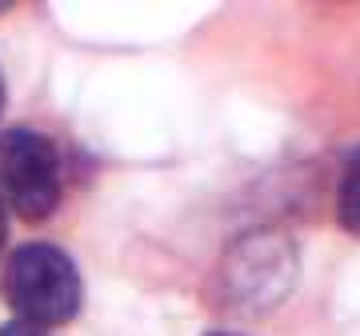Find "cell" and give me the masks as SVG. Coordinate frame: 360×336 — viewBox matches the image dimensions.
<instances>
[{"mask_svg":"<svg viewBox=\"0 0 360 336\" xmlns=\"http://www.w3.org/2000/svg\"><path fill=\"white\" fill-rule=\"evenodd\" d=\"M0 240H4V208H0Z\"/></svg>","mask_w":360,"mask_h":336,"instance_id":"obj_5","label":"cell"},{"mask_svg":"<svg viewBox=\"0 0 360 336\" xmlns=\"http://www.w3.org/2000/svg\"><path fill=\"white\" fill-rule=\"evenodd\" d=\"M336 217L352 236H360V148H352L336 184Z\"/></svg>","mask_w":360,"mask_h":336,"instance_id":"obj_3","label":"cell"},{"mask_svg":"<svg viewBox=\"0 0 360 336\" xmlns=\"http://www.w3.org/2000/svg\"><path fill=\"white\" fill-rule=\"evenodd\" d=\"M208 336H232V332H208Z\"/></svg>","mask_w":360,"mask_h":336,"instance_id":"obj_7","label":"cell"},{"mask_svg":"<svg viewBox=\"0 0 360 336\" xmlns=\"http://www.w3.org/2000/svg\"><path fill=\"white\" fill-rule=\"evenodd\" d=\"M4 297L16 309L20 324L32 328L65 324L80 309L77 264L52 245H25L4 269Z\"/></svg>","mask_w":360,"mask_h":336,"instance_id":"obj_1","label":"cell"},{"mask_svg":"<svg viewBox=\"0 0 360 336\" xmlns=\"http://www.w3.org/2000/svg\"><path fill=\"white\" fill-rule=\"evenodd\" d=\"M60 200V153L28 129L0 132V205L16 217L44 220Z\"/></svg>","mask_w":360,"mask_h":336,"instance_id":"obj_2","label":"cell"},{"mask_svg":"<svg viewBox=\"0 0 360 336\" xmlns=\"http://www.w3.org/2000/svg\"><path fill=\"white\" fill-rule=\"evenodd\" d=\"M0 108H4V80H0Z\"/></svg>","mask_w":360,"mask_h":336,"instance_id":"obj_6","label":"cell"},{"mask_svg":"<svg viewBox=\"0 0 360 336\" xmlns=\"http://www.w3.org/2000/svg\"><path fill=\"white\" fill-rule=\"evenodd\" d=\"M0 336H44L40 332V328H32V324H4V328H0Z\"/></svg>","mask_w":360,"mask_h":336,"instance_id":"obj_4","label":"cell"}]
</instances>
